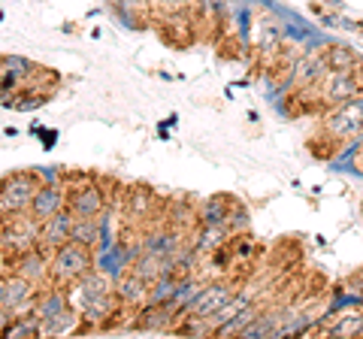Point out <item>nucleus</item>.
<instances>
[{"label": "nucleus", "mask_w": 363, "mask_h": 339, "mask_svg": "<svg viewBox=\"0 0 363 339\" xmlns=\"http://www.w3.org/2000/svg\"><path fill=\"white\" fill-rule=\"evenodd\" d=\"M242 279H230V276H224V279H218V282H212V285H206V291H200L197 297H194V303L185 309V315H194V318H203V321H209L212 315H218L227 303H230L236 294H240V285Z\"/></svg>", "instance_id": "nucleus-4"}, {"label": "nucleus", "mask_w": 363, "mask_h": 339, "mask_svg": "<svg viewBox=\"0 0 363 339\" xmlns=\"http://www.w3.org/2000/svg\"><path fill=\"white\" fill-rule=\"evenodd\" d=\"M73 221H76V216L70 209H64V212H58V216L45 218L43 221V240H40V245L49 248V252H55L58 245L70 243L73 240Z\"/></svg>", "instance_id": "nucleus-6"}, {"label": "nucleus", "mask_w": 363, "mask_h": 339, "mask_svg": "<svg viewBox=\"0 0 363 339\" xmlns=\"http://www.w3.org/2000/svg\"><path fill=\"white\" fill-rule=\"evenodd\" d=\"M43 176L30 173V170H18V173H9L4 179V191H0V209L6 216H18V212H28L33 197L40 194L43 188Z\"/></svg>", "instance_id": "nucleus-2"}, {"label": "nucleus", "mask_w": 363, "mask_h": 339, "mask_svg": "<svg viewBox=\"0 0 363 339\" xmlns=\"http://www.w3.org/2000/svg\"><path fill=\"white\" fill-rule=\"evenodd\" d=\"M67 209V185H43L40 188V194L33 197V203H30V216L33 218H40V221H45V218H52V216H58V212H64Z\"/></svg>", "instance_id": "nucleus-7"}, {"label": "nucleus", "mask_w": 363, "mask_h": 339, "mask_svg": "<svg viewBox=\"0 0 363 339\" xmlns=\"http://www.w3.org/2000/svg\"><path fill=\"white\" fill-rule=\"evenodd\" d=\"M357 128H360V112L351 109L348 104L339 106V109H333V116L327 118V124H324V130L330 133L336 143H348V140L357 133Z\"/></svg>", "instance_id": "nucleus-8"}, {"label": "nucleus", "mask_w": 363, "mask_h": 339, "mask_svg": "<svg viewBox=\"0 0 363 339\" xmlns=\"http://www.w3.org/2000/svg\"><path fill=\"white\" fill-rule=\"evenodd\" d=\"M73 240L94 245L100 240V218H76L73 221Z\"/></svg>", "instance_id": "nucleus-12"}, {"label": "nucleus", "mask_w": 363, "mask_h": 339, "mask_svg": "<svg viewBox=\"0 0 363 339\" xmlns=\"http://www.w3.org/2000/svg\"><path fill=\"white\" fill-rule=\"evenodd\" d=\"M91 269H94V255H91V245H85V243L70 240L52 252V285L55 288L76 285Z\"/></svg>", "instance_id": "nucleus-1"}, {"label": "nucleus", "mask_w": 363, "mask_h": 339, "mask_svg": "<svg viewBox=\"0 0 363 339\" xmlns=\"http://www.w3.org/2000/svg\"><path fill=\"white\" fill-rule=\"evenodd\" d=\"M324 55H327V67H330V70L357 73V70H354L357 58H354V52H351V49H345V46H330V49H324Z\"/></svg>", "instance_id": "nucleus-10"}, {"label": "nucleus", "mask_w": 363, "mask_h": 339, "mask_svg": "<svg viewBox=\"0 0 363 339\" xmlns=\"http://www.w3.org/2000/svg\"><path fill=\"white\" fill-rule=\"evenodd\" d=\"M357 167H363V140H360V145H357Z\"/></svg>", "instance_id": "nucleus-13"}, {"label": "nucleus", "mask_w": 363, "mask_h": 339, "mask_svg": "<svg viewBox=\"0 0 363 339\" xmlns=\"http://www.w3.org/2000/svg\"><path fill=\"white\" fill-rule=\"evenodd\" d=\"M324 327H327V333H333V336H363V309L339 312V318Z\"/></svg>", "instance_id": "nucleus-9"}, {"label": "nucleus", "mask_w": 363, "mask_h": 339, "mask_svg": "<svg viewBox=\"0 0 363 339\" xmlns=\"http://www.w3.org/2000/svg\"><path fill=\"white\" fill-rule=\"evenodd\" d=\"M106 191L88 182L85 176H79V185H67V209L76 218H100V212L106 209Z\"/></svg>", "instance_id": "nucleus-5"}, {"label": "nucleus", "mask_w": 363, "mask_h": 339, "mask_svg": "<svg viewBox=\"0 0 363 339\" xmlns=\"http://www.w3.org/2000/svg\"><path fill=\"white\" fill-rule=\"evenodd\" d=\"M37 294L40 288L28 282L25 276L13 273V269L4 267V288H0V309H4V324L9 318H18V315H28L37 306Z\"/></svg>", "instance_id": "nucleus-3"}, {"label": "nucleus", "mask_w": 363, "mask_h": 339, "mask_svg": "<svg viewBox=\"0 0 363 339\" xmlns=\"http://www.w3.org/2000/svg\"><path fill=\"white\" fill-rule=\"evenodd\" d=\"M200 0H149L152 6V18H164V16H176V13H188L194 9Z\"/></svg>", "instance_id": "nucleus-11"}]
</instances>
